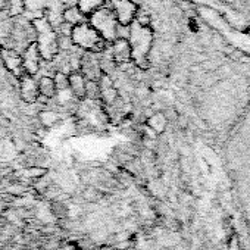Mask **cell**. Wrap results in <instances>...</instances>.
<instances>
[{
  "label": "cell",
  "instance_id": "52a82bcc",
  "mask_svg": "<svg viewBox=\"0 0 250 250\" xmlns=\"http://www.w3.org/2000/svg\"><path fill=\"white\" fill-rule=\"evenodd\" d=\"M78 71L83 74V77L87 81H96L97 83L100 80V77L103 75V72L100 69V63L94 58V53H87L81 58Z\"/></svg>",
  "mask_w": 250,
  "mask_h": 250
},
{
  "label": "cell",
  "instance_id": "ac0fdd59",
  "mask_svg": "<svg viewBox=\"0 0 250 250\" xmlns=\"http://www.w3.org/2000/svg\"><path fill=\"white\" fill-rule=\"evenodd\" d=\"M90 102H100V87L96 81H87L85 84V99Z\"/></svg>",
  "mask_w": 250,
  "mask_h": 250
},
{
  "label": "cell",
  "instance_id": "ba28073f",
  "mask_svg": "<svg viewBox=\"0 0 250 250\" xmlns=\"http://www.w3.org/2000/svg\"><path fill=\"white\" fill-rule=\"evenodd\" d=\"M20 94H21V99L28 103V104H33V103H37V99L40 96L39 93V84H37V80L28 74H24L20 80Z\"/></svg>",
  "mask_w": 250,
  "mask_h": 250
},
{
  "label": "cell",
  "instance_id": "7c38bea8",
  "mask_svg": "<svg viewBox=\"0 0 250 250\" xmlns=\"http://www.w3.org/2000/svg\"><path fill=\"white\" fill-rule=\"evenodd\" d=\"M37 84H39V93H40V96L46 97L47 100H52V99H55V97H56L58 90H56V85H55L53 77L43 75V77H40V78H39Z\"/></svg>",
  "mask_w": 250,
  "mask_h": 250
},
{
  "label": "cell",
  "instance_id": "5b68a950",
  "mask_svg": "<svg viewBox=\"0 0 250 250\" xmlns=\"http://www.w3.org/2000/svg\"><path fill=\"white\" fill-rule=\"evenodd\" d=\"M110 11L119 27L128 28L136 21L140 9L133 0H110Z\"/></svg>",
  "mask_w": 250,
  "mask_h": 250
},
{
  "label": "cell",
  "instance_id": "e0dca14e",
  "mask_svg": "<svg viewBox=\"0 0 250 250\" xmlns=\"http://www.w3.org/2000/svg\"><path fill=\"white\" fill-rule=\"evenodd\" d=\"M50 212L59 221H63V219L69 218V208H68V205L63 200H53V202H50Z\"/></svg>",
  "mask_w": 250,
  "mask_h": 250
},
{
  "label": "cell",
  "instance_id": "9c48e42d",
  "mask_svg": "<svg viewBox=\"0 0 250 250\" xmlns=\"http://www.w3.org/2000/svg\"><path fill=\"white\" fill-rule=\"evenodd\" d=\"M22 56V66H24V72L31 75V77H36L39 69H40V62H42V56L39 53V49L36 46V43H30V46L25 49L24 55Z\"/></svg>",
  "mask_w": 250,
  "mask_h": 250
},
{
  "label": "cell",
  "instance_id": "7a4b0ae2",
  "mask_svg": "<svg viewBox=\"0 0 250 250\" xmlns=\"http://www.w3.org/2000/svg\"><path fill=\"white\" fill-rule=\"evenodd\" d=\"M31 25L36 30V36L37 40L34 42L39 53L42 56V61L50 62L53 61L58 53H59V37L58 33L55 31V28L52 27V24L49 22L47 18L42 17V18H36L31 21Z\"/></svg>",
  "mask_w": 250,
  "mask_h": 250
},
{
  "label": "cell",
  "instance_id": "8fae6325",
  "mask_svg": "<svg viewBox=\"0 0 250 250\" xmlns=\"http://www.w3.org/2000/svg\"><path fill=\"white\" fill-rule=\"evenodd\" d=\"M112 58L115 63H127L131 62V47L128 40L118 39L112 43Z\"/></svg>",
  "mask_w": 250,
  "mask_h": 250
},
{
  "label": "cell",
  "instance_id": "3957f363",
  "mask_svg": "<svg viewBox=\"0 0 250 250\" xmlns=\"http://www.w3.org/2000/svg\"><path fill=\"white\" fill-rule=\"evenodd\" d=\"M69 37H71L72 44L83 49L87 53H94V55L103 53L107 44L88 22L72 27Z\"/></svg>",
  "mask_w": 250,
  "mask_h": 250
},
{
  "label": "cell",
  "instance_id": "4fadbf2b",
  "mask_svg": "<svg viewBox=\"0 0 250 250\" xmlns=\"http://www.w3.org/2000/svg\"><path fill=\"white\" fill-rule=\"evenodd\" d=\"M104 3L106 0H77V8L85 18H88L99 9L104 8Z\"/></svg>",
  "mask_w": 250,
  "mask_h": 250
},
{
  "label": "cell",
  "instance_id": "30bf717a",
  "mask_svg": "<svg viewBox=\"0 0 250 250\" xmlns=\"http://www.w3.org/2000/svg\"><path fill=\"white\" fill-rule=\"evenodd\" d=\"M85 84L87 80L80 71H71L68 74V90L78 102H83L85 99Z\"/></svg>",
  "mask_w": 250,
  "mask_h": 250
},
{
  "label": "cell",
  "instance_id": "ffe728a7",
  "mask_svg": "<svg viewBox=\"0 0 250 250\" xmlns=\"http://www.w3.org/2000/svg\"><path fill=\"white\" fill-rule=\"evenodd\" d=\"M210 3V0H205V2L202 3V5H196V6H208Z\"/></svg>",
  "mask_w": 250,
  "mask_h": 250
},
{
  "label": "cell",
  "instance_id": "d6986e66",
  "mask_svg": "<svg viewBox=\"0 0 250 250\" xmlns=\"http://www.w3.org/2000/svg\"><path fill=\"white\" fill-rule=\"evenodd\" d=\"M53 81H55V85H56L58 93L68 90V74L66 72H61V71L56 72L55 77H53Z\"/></svg>",
  "mask_w": 250,
  "mask_h": 250
},
{
  "label": "cell",
  "instance_id": "8992f818",
  "mask_svg": "<svg viewBox=\"0 0 250 250\" xmlns=\"http://www.w3.org/2000/svg\"><path fill=\"white\" fill-rule=\"evenodd\" d=\"M0 58H2V62L8 69V72L12 74L17 80H20L25 74L22 66V56L17 50L0 47Z\"/></svg>",
  "mask_w": 250,
  "mask_h": 250
},
{
  "label": "cell",
  "instance_id": "277c9868",
  "mask_svg": "<svg viewBox=\"0 0 250 250\" xmlns=\"http://www.w3.org/2000/svg\"><path fill=\"white\" fill-rule=\"evenodd\" d=\"M87 20H88V24L100 34V37L106 43H113L115 40H118L119 25H118L110 9L102 8L97 12H94L93 15H90Z\"/></svg>",
  "mask_w": 250,
  "mask_h": 250
},
{
  "label": "cell",
  "instance_id": "5bb4252c",
  "mask_svg": "<svg viewBox=\"0 0 250 250\" xmlns=\"http://www.w3.org/2000/svg\"><path fill=\"white\" fill-rule=\"evenodd\" d=\"M37 119L40 122V125L43 128H52L55 125L61 121V115L56 110L47 109V110H40L37 112Z\"/></svg>",
  "mask_w": 250,
  "mask_h": 250
},
{
  "label": "cell",
  "instance_id": "9a60e30c",
  "mask_svg": "<svg viewBox=\"0 0 250 250\" xmlns=\"http://www.w3.org/2000/svg\"><path fill=\"white\" fill-rule=\"evenodd\" d=\"M85 20H87V18L78 11L77 6L68 8V9H65V12H63V21H65V24L69 25V27H77V25H80V24H84Z\"/></svg>",
  "mask_w": 250,
  "mask_h": 250
},
{
  "label": "cell",
  "instance_id": "2e32d148",
  "mask_svg": "<svg viewBox=\"0 0 250 250\" xmlns=\"http://www.w3.org/2000/svg\"><path fill=\"white\" fill-rule=\"evenodd\" d=\"M104 197V193L102 190H99L94 186H87L84 188V191L81 193V199L84 203H97Z\"/></svg>",
  "mask_w": 250,
  "mask_h": 250
},
{
  "label": "cell",
  "instance_id": "6da1fadb",
  "mask_svg": "<svg viewBox=\"0 0 250 250\" xmlns=\"http://www.w3.org/2000/svg\"><path fill=\"white\" fill-rule=\"evenodd\" d=\"M127 40L131 47V62L140 69H147L149 53L153 47L155 40V33L152 27H142L134 21L130 27V34Z\"/></svg>",
  "mask_w": 250,
  "mask_h": 250
}]
</instances>
